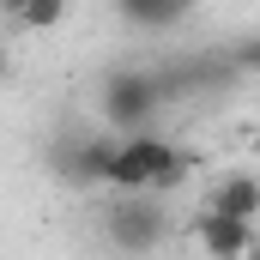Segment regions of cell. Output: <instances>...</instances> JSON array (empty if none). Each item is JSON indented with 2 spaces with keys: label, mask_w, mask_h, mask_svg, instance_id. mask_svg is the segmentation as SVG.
<instances>
[{
  "label": "cell",
  "mask_w": 260,
  "mask_h": 260,
  "mask_svg": "<svg viewBox=\"0 0 260 260\" xmlns=\"http://www.w3.org/2000/svg\"><path fill=\"white\" fill-rule=\"evenodd\" d=\"M188 176V151L170 145L164 133H133V139H115V157H109V182L115 194H164Z\"/></svg>",
  "instance_id": "obj_1"
},
{
  "label": "cell",
  "mask_w": 260,
  "mask_h": 260,
  "mask_svg": "<svg viewBox=\"0 0 260 260\" xmlns=\"http://www.w3.org/2000/svg\"><path fill=\"white\" fill-rule=\"evenodd\" d=\"M164 97H170V79H164V73L121 67V73H109V79H103V121L121 133V139L151 133L157 109H164Z\"/></svg>",
  "instance_id": "obj_2"
},
{
  "label": "cell",
  "mask_w": 260,
  "mask_h": 260,
  "mask_svg": "<svg viewBox=\"0 0 260 260\" xmlns=\"http://www.w3.org/2000/svg\"><path fill=\"white\" fill-rule=\"evenodd\" d=\"M103 236L121 254H151L170 236V212H164V200H151V194H115L103 206Z\"/></svg>",
  "instance_id": "obj_3"
},
{
  "label": "cell",
  "mask_w": 260,
  "mask_h": 260,
  "mask_svg": "<svg viewBox=\"0 0 260 260\" xmlns=\"http://www.w3.org/2000/svg\"><path fill=\"white\" fill-rule=\"evenodd\" d=\"M109 157H115V139H97V133H61L49 145V170L67 188H103L109 182Z\"/></svg>",
  "instance_id": "obj_4"
},
{
  "label": "cell",
  "mask_w": 260,
  "mask_h": 260,
  "mask_svg": "<svg viewBox=\"0 0 260 260\" xmlns=\"http://www.w3.org/2000/svg\"><path fill=\"white\" fill-rule=\"evenodd\" d=\"M194 242L206 248L212 260H248L260 242L254 224H242V218H218V212H200L194 218Z\"/></svg>",
  "instance_id": "obj_5"
},
{
  "label": "cell",
  "mask_w": 260,
  "mask_h": 260,
  "mask_svg": "<svg viewBox=\"0 0 260 260\" xmlns=\"http://www.w3.org/2000/svg\"><path fill=\"white\" fill-rule=\"evenodd\" d=\"M206 212L254 224V218H260V176H242V170L218 176V182H212V194H206Z\"/></svg>",
  "instance_id": "obj_6"
},
{
  "label": "cell",
  "mask_w": 260,
  "mask_h": 260,
  "mask_svg": "<svg viewBox=\"0 0 260 260\" xmlns=\"http://www.w3.org/2000/svg\"><path fill=\"white\" fill-rule=\"evenodd\" d=\"M115 18L133 24V30H176V24L188 18V6H182V0H121Z\"/></svg>",
  "instance_id": "obj_7"
},
{
  "label": "cell",
  "mask_w": 260,
  "mask_h": 260,
  "mask_svg": "<svg viewBox=\"0 0 260 260\" xmlns=\"http://www.w3.org/2000/svg\"><path fill=\"white\" fill-rule=\"evenodd\" d=\"M12 18L30 24V30H49V24H61V18H67V6H61V0H30V6H12Z\"/></svg>",
  "instance_id": "obj_8"
},
{
  "label": "cell",
  "mask_w": 260,
  "mask_h": 260,
  "mask_svg": "<svg viewBox=\"0 0 260 260\" xmlns=\"http://www.w3.org/2000/svg\"><path fill=\"white\" fill-rule=\"evenodd\" d=\"M0 79H6V49H0Z\"/></svg>",
  "instance_id": "obj_9"
},
{
  "label": "cell",
  "mask_w": 260,
  "mask_h": 260,
  "mask_svg": "<svg viewBox=\"0 0 260 260\" xmlns=\"http://www.w3.org/2000/svg\"><path fill=\"white\" fill-rule=\"evenodd\" d=\"M248 260H260V242H254V254H248Z\"/></svg>",
  "instance_id": "obj_10"
}]
</instances>
